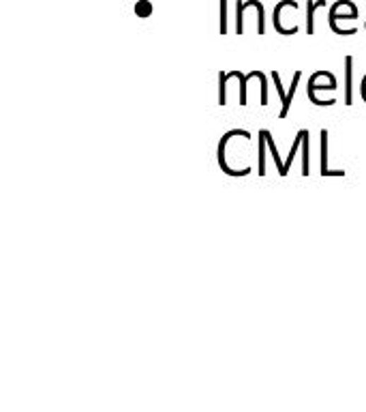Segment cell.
Instances as JSON below:
<instances>
[{
	"label": "cell",
	"instance_id": "6da1fadb",
	"mask_svg": "<svg viewBox=\"0 0 366 412\" xmlns=\"http://www.w3.org/2000/svg\"><path fill=\"white\" fill-rule=\"evenodd\" d=\"M238 133H242L240 129H232V131H228L225 135H223V140L218 142V151H216V155H218V166L223 168V172L225 174H230V176H247L249 172H251V168H244V170H232L230 166H228V161H225V147H228V142L232 140L234 135H238Z\"/></svg>",
	"mask_w": 366,
	"mask_h": 412
},
{
	"label": "cell",
	"instance_id": "7a4b0ae2",
	"mask_svg": "<svg viewBox=\"0 0 366 412\" xmlns=\"http://www.w3.org/2000/svg\"><path fill=\"white\" fill-rule=\"evenodd\" d=\"M358 18V7L351 0H338L330 9V26L338 24V20H355Z\"/></svg>",
	"mask_w": 366,
	"mask_h": 412
},
{
	"label": "cell",
	"instance_id": "3957f363",
	"mask_svg": "<svg viewBox=\"0 0 366 412\" xmlns=\"http://www.w3.org/2000/svg\"><path fill=\"white\" fill-rule=\"evenodd\" d=\"M321 174L324 176H345L343 170L328 168V131L326 129H321Z\"/></svg>",
	"mask_w": 366,
	"mask_h": 412
},
{
	"label": "cell",
	"instance_id": "277c9868",
	"mask_svg": "<svg viewBox=\"0 0 366 412\" xmlns=\"http://www.w3.org/2000/svg\"><path fill=\"white\" fill-rule=\"evenodd\" d=\"M353 58H345V105H351L353 101Z\"/></svg>",
	"mask_w": 366,
	"mask_h": 412
},
{
	"label": "cell",
	"instance_id": "5b68a950",
	"mask_svg": "<svg viewBox=\"0 0 366 412\" xmlns=\"http://www.w3.org/2000/svg\"><path fill=\"white\" fill-rule=\"evenodd\" d=\"M326 7V0H309L307 3V33H315V11Z\"/></svg>",
	"mask_w": 366,
	"mask_h": 412
},
{
	"label": "cell",
	"instance_id": "8992f818",
	"mask_svg": "<svg viewBox=\"0 0 366 412\" xmlns=\"http://www.w3.org/2000/svg\"><path fill=\"white\" fill-rule=\"evenodd\" d=\"M236 76V71L230 74H218V105H225L228 103V82Z\"/></svg>",
	"mask_w": 366,
	"mask_h": 412
},
{
	"label": "cell",
	"instance_id": "52a82bcc",
	"mask_svg": "<svg viewBox=\"0 0 366 412\" xmlns=\"http://www.w3.org/2000/svg\"><path fill=\"white\" fill-rule=\"evenodd\" d=\"M300 80H302V71H296L294 84H291V88H289V93H287V99H285V103H283V108H281V114H278L281 118H285V116L289 114V108H291V101H294V95H296V88H298Z\"/></svg>",
	"mask_w": 366,
	"mask_h": 412
},
{
	"label": "cell",
	"instance_id": "ba28073f",
	"mask_svg": "<svg viewBox=\"0 0 366 412\" xmlns=\"http://www.w3.org/2000/svg\"><path fill=\"white\" fill-rule=\"evenodd\" d=\"M302 140H305V129H300L298 131V135H296V142L291 144V151H289V157H287V161H285V170H283V176H287V172H289V166H291V161H294V157H296V151L302 147Z\"/></svg>",
	"mask_w": 366,
	"mask_h": 412
},
{
	"label": "cell",
	"instance_id": "9c48e42d",
	"mask_svg": "<svg viewBox=\"0 0 366 412\" xmlns=\"http://www.w3.org/2000/svg\"><path fill=\"white\" fill-rule=\"evenodd\" d=\"M302 147H305V159H302V174L305 176H309L311 174V155H309V151H311V133L305 129V140H302Z\"/></svg>",
	"mask_w": 366,
	"mask_h": 412
},
{
	"label": "cell",
	"instance_id": "30bf717a",
	"mask_svg": "<svg viewBox=\"0 0 366 412\" xmlns=\"http://www.w3.org/2000/svg\"><path fill=\"white\" fill-rule=\"evenodd\" d=\"M264 135H266L268 149H270V153H272V159H274V164H276V168H278V174L283 176L285 164H283V161H281V157H278V151H276V147H274V137H272V135H270V131H266V129H264Z\"/></svg>",
	"mask_w": 366,
	"mask_h": 412
},
{
	"label": "cell",
	"instance_id": "8fae6325",
	"mask_svg": "<svg viewBox=\"0 0 366 412\" xmlns=\"http://www.w3.org/2000/svg\"><path fill=\"white\" fill-rule=\"evenodd\" d=\"M236 33L238 35L244 33V3L236 5Z\"/></svg>",
	"mask_w": 366,
	"mask_h": 412
},
{
	"label": "cell",
	"instance_id": "7c38bea8",
	"mask_svg": "<svg viewBox=\"0 0 366 412\" xmlns=\"http://www.w3.org/2000/svg\"><path fill=\"white\" fill-rule=\"evenodd\" d=\"M268 142H266V135L264 131H259V174L264 176L266 174V166H264V151H266Z\"/></svg>",
	"mask_w": 366,
	"mask_h": 412
},
{
	"label": "cell",
	"instance_id": "4fadbf2b",
	"mask_svg": "<svg viewBox=\"0 0 366 412\" xmlns=\"http://www.w3.org/2000/svg\"><path fill=\"white\" fill-rule=\"evenodd\" d=\"M221 35H228V0H221Z\"/></svg>",
	"mask_w": 366,
	"mask_h": 412
},
{
	"label": "cell",
	"instance_id": "5bb4252c",
	"mask_svg": "<svg viewBox=\"0 0 366 412\" xmlns=\"http://www.w3.org/2000/svg\"><path fill=\"white\" fill-rule=\"evenodd\" d=\"M272 80H274V88H276V93L281 95V103H285V99H287V95H285V91H283V86H281V76H278L276 71H272Z\"/></svg>",
	"mask_w": 366,
	"mask_h": 412
},
{
	"label": "cell",
	"instance_id": "9a60e30c",
	"mask_svg": "<svg viewBox=\"0 0 366 412\" xmlns=\"http://www.w3.org/2000/svg\"><path fill=\"white\" fill-rule=\"evenodd\" d=\"M257 80H259V84H261V105H268V86H266V78H264V74H259V76H257Z\"/></svg>",
	"mask_w": 366,
	"mask_h": 412
},
{
	"label": "cell",
	"instance_id": "2e32d148",
	"mask_svg": "<svg viewBox=\"0 0 366 412\" xmlns=\"http://www.w3.org/2000/svg\"><path fill=\"white\" fill-rule=\"evenodd\" d=\"M135 11H137L139 16H148V13H150V5H148V3H146V0H143V3H139V5L135 7Z\"/></svg>",
	"mask_w": 366,
	"mask_h": 412
}]
</instances>
